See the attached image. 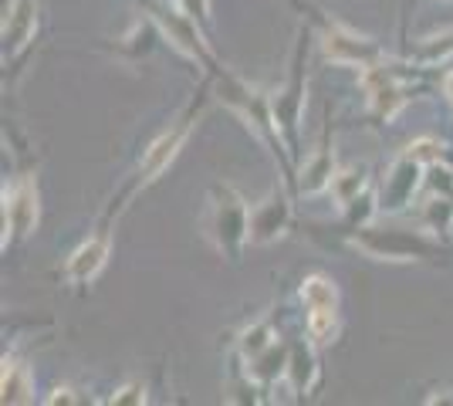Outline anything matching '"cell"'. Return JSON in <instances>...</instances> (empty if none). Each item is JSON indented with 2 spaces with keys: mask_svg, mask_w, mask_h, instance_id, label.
Here are the masks:
<instances>
[{
  "mask_svg": "<svg viewBox=\"0 0 453 406\" xmlns=\"http://www.w3.org/2000/svg\"><path fill=\"white\" fill-rule=\"evenodd\" d=\"M203 234L213 244V251L226 257L230 264H237L244 248L250 244V207L230 183H213L210 187Z\"/></svg>",
  "mask_w": 453,
  "mask_h": 406,
  "instance_id": "1",
  "label": "cell"
},
{
  "mask_svg": "<svg viewBox=\"0 0 453 406\" xmlns=\"http://www.w3.org/2000/svg\"><path fill=\"white\" fill-rule=\"evenodd\" d=\"M349 244L372 261H389V264H406V261H430L440 257V244L426 231H406V227H376L362 224L349 231Z\"/></svg>",
  "mask_w": 453,
  "mask_h": 406,
  "instance_id": "2",
  "label": "cell"
},
{
  "mask_svg": "<svg viewBox=\"0 0 453 406\" xmlns=\"http://www.w3.org/2000/svg\"><path fill=\"white\" fill-rule=\"evenodd\" d=\"M196 119H200V105H189V112H183L176 122H170V129H163V133L152 139L150 149H146L142 159H139V170H135V180L129 183L126 196L146 190L150 183H156L159 176L170 170V163L180 156V149L187 146V139H189V133H193V126H196Z\"/></svg>",
  "mask_w": 453,
  "mask_h": 406,
  "instance_id": "3",
  "label": "cell"
},
{
  "mask_svg": "<svg viewBox=\"0 0 453 406\" xmlns=\"http://www.w3.org/2000/svg\"><path fill=\"white\" fill-rule=\"evenodd\" d=\"M146 7H150V18L152 24L170 38V44L176 51H183L187 58L200 61V65H207L210 72L217 75L220 68L213 65L207 51V41H203V24H196V20L189 18L187 11L180 7V4H166V0H146Z\"/></svg>",
  "mask_w": 453,
  "mask_h": 406,
  "instance_id": "4",
  "label": "cell"
},
{
  "mask_svg": "<svg viewBox=\"0 0 453 406\" xmlns=\"http://www.w3.org/2000/svg\"><path fill=\"white\" fill-rule=\"evenodd\" d=\"M304 51H308L304 38H298L288 85L271 98V116H274V126H278V133H281L288 149L298 146V122H302V112H304Z\"/></svg>",
  "mask_w": 453,
  "mask_h": 406,
  "instance_id": "5",
  "label": "cell"
},
{
  "mask_svg": "<svg viewBox=\"0 0 453 406\" xmlns=\"http://www.w3.org/2000/svg\"><path fill=\"white\" fill-rule=\"evenodd\" d=\"M41 203H38V180L20 176L11 187H4V248L11 241H24L38 227Z\"/></svg>",
  "mask_w": 453,
  "mask_h": 406,
  "instance_id": "6",
  "label": "cell"
},
{
  "mask_svg": "<svg viewBox=\"0 0 453 406\" xmlns=\"http://www.w3.org/2000/svg\"><path fill=\"white\" fill-rule=\"evenodd\" d=\"M321 55L332 65H345V68H372L382 61L376 41L362 38V34L342 27V24H325L321 27Z\"/></svg>",
  "mask_w": 453,
  "mask_h": 406,
  "instance_id": "7",
  "label": "cell"
},
{
  "mask_svg": "<svg viewBox=\"0 0 453 406\" xmlns=\"http://www.w3.org/2000/svg\"><path fill=\"white\" fill-rule=\"evenodd\" d=\"M423 183H426V166L410 153H403L379 187V213H403Z\"/></svg>",
  "mask_w": 453,
  "mask_h": 406,
  "instance_id": "8",
  "label": "cell"
},
{
  "mask_svg": "<svg viewBox=\"0 0 453 406\" xmlns=\"http://www.w3.org/2000/svg\"><path fill=\"white\" fill-rule=\"evenodd\" d=\"M362 88H365V98H369V109L382 122H393L406 109V102H410L403 78L386 61H379L372 68H362Z\"/></svg>",
  "mask_w": 453,
  "mask_h": 406,
  "instance_id": "9",
  "label": "cell"
},
{
  "mask_svg": "<svg viewBox=\"0 0 453 406\" xmlns=\"http://www.w3.org/2000/svg\"><path fill=\"white\" fill-rule=\"evenodd\" d=\"M291 231V196L288 190H271V194L250 207V244L267 248L278 244Z\"/></svg>",
  "mask_w": 453,
  "mask_h": 406,
  "instance_id": "10",
  "label": "cell"
},
{
  "mask_svg": "<svg viewBox=\"0 0 453 406\" xmlns=\"http://www.w3.org/2000/svg\"><path fill=\"white\" fill-rule=\"evenodd\" d=\"M38 31V0H4V55L18 58Z\"/></svg>",
  "mask_w": 453,
  "mask_h": 406,
  "instance_id": "11",
  "label": "cell"
},
{
  "mask_svg": "<svg viewBox=\"0 0 453 406\" xmlns=\"http://www.w3.org/2000/svg\"><path fill=\"white\" fill-rule=\"evenodd\" d=\"M109 254H112L109 234H92L88 241H81L72 251L68 264H65V281L68 285H88V281H95L105 271V264H109Z\"/></svg>",
  "mask_w": 453,
  "mask_h": 406,
  "instance_id": "12",
  "label": "cell"
},
{
  "mask_svg": "<svg viewBox=\"0 0 453 406\" xmlns=\"http://www.w3.org/2000/svg\"><path fill=\"white\" fill-rule=\"evenodd\" d=\"M335 173H339V170H335V153H332L328 142H321L319 149L304 159L302 170H298V190L308 196L321 194V190L332 187V176Z\"/></svg>",
  "mask_w": 453,
  "mask_h": 406,
  "instance_id": "13",
  "label": "cell"
},
{
  "mask_svg": "<svg viewBox=\"0 0 453 406\" xmlns=\"http://www.w3.org/2000/svg\"><path fill=\"white\" fill-rule=\"evenodd\" d=\"M0 400L4 406H20L35 400V379L31 369L18 356H4V379H0Z\"/></svg>",
  "mask_w": 453,
  "mask_h": 406,
  "instance_id": "14",
  "label": "cell"
},
{
  "mask_svg": "<svg viewBox=\"0 0 453 406\" xmlns=\"http://www.w3.org/2000/svg\"><path fill=\"white\" fill-rule=\"evenodd\" d=\"M315 342H291V356H288V372L284 379L291 383L295 393H311L319 383V359H315Z\"/></svg>",
  "mask_w": 453,
  "mask_h": 406,
  "instance_id": "15",
  "label": "cell"
},
{
  "mask_svg": "<svg viewBox=\"0 0 453 406\" xmlns=\"http://www.w3.org/2000/svg\"><path fill=\"white\" fill-rule=\"evenodd\" d=\"M365 190H369V163H352V166L339 170V173L332 176V187H328V194H332L339 211H345L349 203H356Z\"/></svg>",
  "mask_w": 453,
  "mask_h": 406,
  "instance_id": "16",
  "label": "cell"
},
{
  "mask_svg": "<svg viewBox=\"0 0 453 406\" xmlns=\"http://www.w3.org/2000/svg\"><path fill=\"white\" fill-rule=\"evenodd\" d=\"M288 356H291V346H284V342H274V346L261 352L250 366H247V376L254 379V383H274L278 376L288 372Z\"/></svg>",
  "mask_w": 453,
  "mask_h": 406,
  "instance_id": "17",
  "label": "cell"
},
{
  "mask_svg": "<svg viewBox=\"0 0 453 406\" xmlns=\"http://www.w3.org/2000/svg\"><path fill=\"white\" fill-rule=\"evenodd\" d=\"M302 302L308 311L339 309V288H335V281L325 278V274H308L302 281Z\"/></svg>",
  "mask_w": 453,
  "mask_h": 406,
  "instance_id": "18",
  "label": "cell"
},
{
  "mask_svg": "<svg viewBox=\"0 0 453 406\" xmlns=\"http://www.w3.org/2000/svg\"><path fill=\"white\" fill-rule=\"evenodd\" d=\"M278 342V335H274V329H271V322H250L244 332H241V339H237V352H241V359L244 363H254L261 352H267V349Z\"/></svg>",
  "mask_w": 453,
  "mask_h": 406,
  "instance_id": "19",
  "label": "cell"
},
{
  "mask_svg": "<svg viewBox=\"0 0 453 406\" xmlns=\"http://www.w3.org/2000/svg\"><path fill=\"white\" fill-rule=\"evenodd\" d=\"M419 220H423V231H450L453 227V196H440L434 194L423 211H419Z\"/></svg>",
  "mask_w": 453,
  "mask_h": 406,
  "instance_id": "20",
  "label": "cell"
},
{
  "mask_svg": "<svg viewBox=\"0 0 453 406\" xmlns=\"http://www.w3.org/2000/svg\"><path fill=\"white\" fill-rule=\"evenodd\" d=\"M406 153L419 159L423 166H434V163H443V156H447V146L440 142V139H416L406 146Z\"/></svg>",
  "mask_w": 453,
  "mask_h": 406,
  "instance_id": "21",
  "label": "cell"
},
{
  "mask_svg": "<svg viewBox=\"0 0 453 406\" xmlns=\"http://www.w3.org/2000/svg\"><path fill=\"white\" fill-rule=\"evenodd\" d=\"M146 400H150V396H146V387H142V383H122L105 403L109 406H142Z\"/></svg>",
  "mask_w": 453,
  "mask_h": 406,
  "instance_id": "22",
  "label": "cell"
},
{
  "mask_svg": "<svg viewBox=\"0 0 453 406\" xmlns=\"http://www.w3.org/2000/svg\"><path fill=\"white\" fill-rule=\"evenodd\" d=\"M426 183H430V190L440 196H453V170L450 166H426Z\"/></svg>",
  "mask_w": 453,
  "mask_h": 406,
  "instance_id": "23",
  "label": "cell"
},
{
  "mask_svg": "<svg viewBox=\"0 0 453 406\" xmlns=\"http://www.w3.org/2000/svg\"><path fill=\"white\" fill-rule=\"evenodd\" d=\"M183 11H187L189 18L196 20V24H203L207 27V20H210V0H176Z\"/></svg>",
  "mask_w": 453,
  "mask_h": 406,
  "instance_id": "24",
  "label": "cell"
},
{
  "mask_svg": "<svg viewBox=\"0 0 453 406\" xmlns=\"http://www.w3.org/2000/svg\"><path fill=\"white\" fill-rule=\"evenodd\" d=\"M78 389L75 387H55L51 389V396H48V403L51 406H61V403H85V396H75Z\"/></svg>",
  "mask_w": 453,
  "mask_h": 406,
  "instance_id": "25",
  "label": "cell"
},
{
  "mask_svg": "<svg viewBox=\"0 0 453 406\" xmlns=\"http://www.w3.org/2000/svg\"><path fill=\"white\" fill-rule=\"evenodd\" d=\"M443 92H447V98L453 102V72L447 78H443Z\"/></svg>",
  "mask_w": 453,
  "mask_h": 406,
  "instance_id": "26",
  "label": "cell"
}]
</instances>
